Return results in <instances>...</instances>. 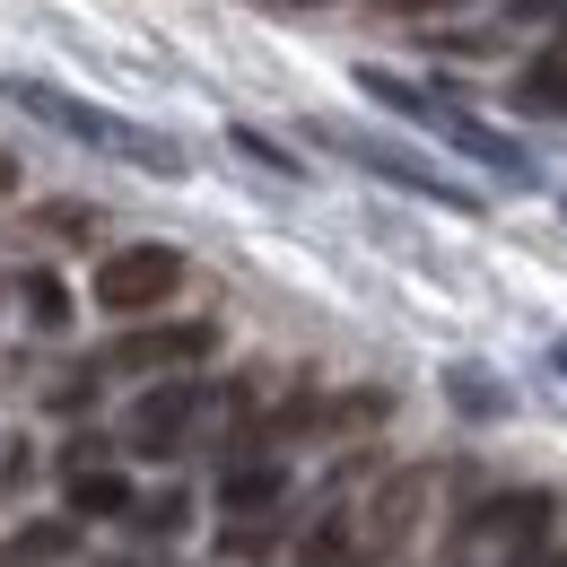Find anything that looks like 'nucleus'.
Wrapping results in <instances>:
<instances>
[{"instance_id": "nucleus-4", "label": "nucleus", "mask_w": 567, "mask_h": 567, "mask_svg": "<svg viewBox=\"0 0 567 567\" xmlns=\"http://www.w3.org/2000/svg\"><path fill=\"white\" fill-rule=\"evenodd\" d=\"M175 288H184V254L175 245H123V254L96 262V306L105 315H157Z\"/></svg>"}, {"instance_id": "nucleus-14", "label": "nucleus", "mask_w": 567, "mask_h": 567, "mask_svg": "<svg viewBox=\"0 0 567 567\" xmlns=\"http://www.w3.org/2000/svg\"><path fill=\"white\" fill-rule=\"evenodd\" d=\"M184 515H193V506H184V489H157V497H141V506H132V524H141V533H157V542H166V533H184Z\"/></svg>"}, {"instance_id": "nucleus-9", "label": "nucleus", "mask_w": 567, "mask_h": 567, "mask_svg": "<svg viewBox=\"0 0 567 567\" xmlns=\"http://www.w3.org/2000/svg\"><path fill=\"white\" fill-rule=\"evenodd\" d=\"M515 105H533V114H567V27L515 71Z\"/></svg>"}, {"instance_id": "nucleus-10", "label": "nucleus", "mask_w": 567, "mask_h": 567, "mask_svg": "<svg viewBox=\"0 0 567 567\" xmlns=\"http://www.w3.org/2000/svg\"><path fill=\"white\" fill-rule=\"evenodd\" d=\"M280 489H288V472L271 463V454H254V463H236V472L218 481V506H227V515H262Z\"/></svg>"}, {"instance_id": "nucleus-11", "label": "nucleus", "mask_w": 567, "mask_h": 567, "mask_svg": "<svg viewBox=\"0 0 567 567\" xmlns=\"http://www.w3.org/2000/svg\"><path fill=\"white\" fill-rule=\"evenodd\" d=\"M141 497H132V481L123 472H105V463H79L71 472V515H132Z\"/></svg>"}, {"instance_id": "nucleus-12", "label": "nucleus", "mask_w": 567, "mask_h": 567, "mask_svg": "<svg viewBox=\"0 0 567 567\" xmlns=\"http://www.w3.org/2000/svg\"><path fill=\"white\" fill-rule=\"evenodd\" d=\"M18 227H27V236H44V245H87L105 218L87 210V202H35V210L18 218Z\"/></svg>"}, {"instance_id": "nucleus-16", "label": "nucleus", "mask_w": 567, "mask_h": 567, "mask_svg": "<svg viewBox=\"0 0 567 567\" xmlns=\"http://www.w3.org/2000/svg\"><path fill=\"white\" fill-rule=\"evenodd\" d=\"M393 18H436V9H454V0H384Z\"/></svg>"}, {"instance_id": "nucleus-18", "label": "nucleus", "mask_w": 567, "mask_h": 567, "mask_svg": "<svg viewBox=\"0 0 567 567\" xmlns=\"http://www.w3.org/2000/svg\"><path fill=\"white\" fill-rule=\"evenodd\" d=\"M550 358H559V375H567V341H559V350H550Z\"/></svg>"}, {"instance_id": "nucleus-1", "label": "nucleus", "mask_w": 567, "mask_h": 567, "mask_svg": "<svg viewBox=\"0 0 567 567\" xmlns=\"http://www.w3.org/2000/svg\"><path fill=\"white\" fill-rule=\"evenodd\" d=\"M9 105H27L35 123H53V132H71V141L105 148V157H132L148 175H184V148L166 141V132H141V123H123V114H105V105H79L62 96L53 79H9Z\"/></svg>"}, {"instance_id": "nucleus-3", "label": "nucleus", "mask_w": 567, "mask_h": 567, "mask_svg": "<svg viewBox=\"0 0 567 567\" xmlns=\"http://www.w3.org/2000/svg\"><path fill=\"white\" fill-rule=\"evenodd\" d=\"M358 87H367L375 105H393V114H411V123H427L436 141H454L463 157H481V166H497V175H515V184H533V157H524V141H506V132H489L481 114H463V105H436V96H420L411 79H384V71H358Z\"/></svg>"}, {"instance_id": "nucleus-6", "label": "nucleus", "mask_w": 567, "mask_h": 567, "mask_svg": "<svg viewBox=\"0 0 567 567\" xmlns=\"http://www.w3.org/2000/svg\"><path fill=\"white\" fill-rule=\"evenodd\" d=\"M315 141H323V148H341V157H358V166H375V175H393V184H411V193H427V202H454V210H472V193H463V184L427 175L420 157H402V148L367 141V132H341V123H315Z\"/></svg>"}, {"instance_id": "nucleus-15", "label": "nucleus", "mask_w": 567, "mask_h": 567, "mask_svg": "<svg viewBox=\"0 0 567 567\" xmlns=\"http://www.w3.org/2000/svg\"><path fill=\"white\" fill-rule=\"evenodd\" d=\"M71 550V524H27L18 533V559H62Z\"/></svg>"}, {"instance_id": "nucleus-5", "label": "nucleus", "mask_w": 567, "mask_h": 567, "mask_svg": "<svg viewBox=\"0 0 567 567\" xmlns=\"http://www.w3.org/2000/svg\"><path fill=\"white\" fill-rule=\"evenodd\" d=\"M218 350V323H157V332H123L96 367L114 375H175V367H202Z\"/></svg>"}, {"instance_id": "nucleus-13", "label": "nucleus", "mask_w": 567, "mask_h": 567, "mask_svg": "<svg viewBox=\"0 0 567 567\" xmlns=\"http://www.w3.org/2000/svg\"><path fill=\"white\" fill-rule=\"evenodd\" d=\"M18 297H27L35 332H62V323H71V288L53 280V271H27V288H18Z\"/></svg>"}, {"instance_id": "nucleus-2", "label": "nucleus", "mask_w": 567, "mask_h": 567, "mask_svg": "<svg viewBox=\"0 0 567 567\" xmlns=\"http://www.w3.org/2000/svg\"><path fill=\"white\" fill-rule=\"evenodd\" d=\"M550 515H559L550 489H506V497L472 506V515L454 524V559L463 567H524L550 542Z\"/></svg>"}, {"instance_id": "nucleus-7", "label": "nucleus", "mask_w": 567, "mask_h": 567, "mask_svg": "<svg viewBox=\"0 0 567 567\" xmlns=\"http://www.w3.org/2000/svg\"><path fill=\"white\" fill-rule=\"evenodd\" d=\"M193 420H202V384H184V375H175V384L141 393V411H132V427H123V436H132V454H175Z\"/></svg>"}, {"instance_id": "nucleus-17", "label": "nucleus", "mask_w": 567, "mask_h": 567, "mask_svg": "<svg viewBox=\"0 0 567 567\" xmlns=\"http://www.w3.org/2000/svg\"><path fill=\"white\" fill-rule=\"evenodd\" d=\"M9 193H18V157L0 148V202H9Z\"/></svg>"}, {"instance_id": "nucleus-8", "label": "nucleus", "mask_w": 567, "mask_h": 567, "mask_svg": "<svg viewBox=\"0 0 567 567\" xmlns=\"http://www.w3.org/2000/svg\"><path fill=\"white\" fill-rule=\"evenodd\" d=\"M420 506H427V472H393L384 489H375V506H367V559H384V550H402L411 533H420Z\"/></svg>"}]
</instances>
